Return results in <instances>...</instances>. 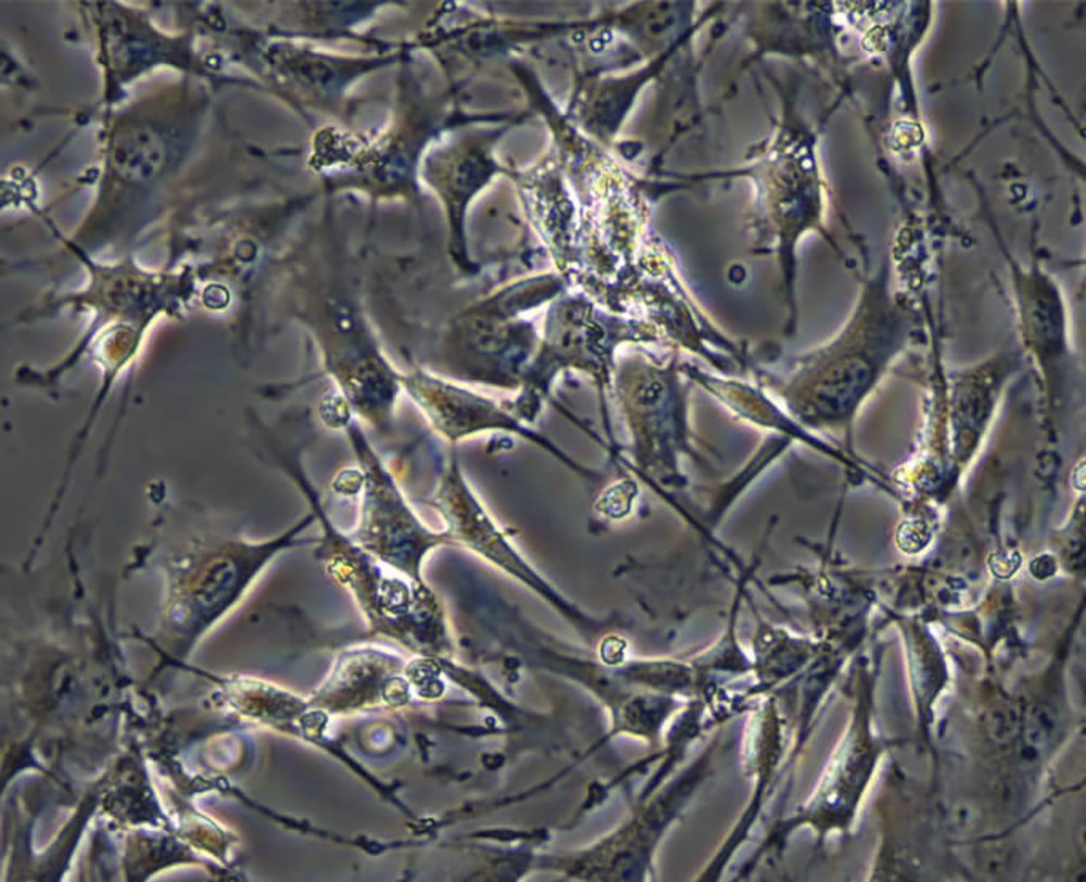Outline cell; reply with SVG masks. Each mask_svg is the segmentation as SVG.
Masks as SVG:
<instances>
[{
    "label": "cell",
    "instance_id": "6da1fadb",
    "mask_svg": "<svg viewBox=\"0 0 1086 882\" xmlns=\"http://www.w3.org/2000/svg\"><path fill=\"white\" fill-rule=\"evenodd\" d=\"M292 475L321 526L314 556L324 571L350 592L371 627L402 639L413 634L434 615L422 580L396 570L338 531L307 477L299 471Z\"/></svg>",
    "mask_w": 1086,
    "mask_h": 882
},
{
    "label": "cell",
    "instance_id": "3957f363",
    "mask_svg": "<svg viewBox=\"0 0 1086 882\" xmlns=\"http://www.w3.org/2000/svg\"><path fill=\"white\" fill-rule=\"evenodd\" d=\"M164 162V143L160 136L149 128L127 129L115 141L113 164L127 179H150L160 173Z\"/></svg>",
    "mask_w": 1086,
    "mask_h": 882
},
{
    "label": "cell",
    "instance_id": "7a4b0ae2",
    "mask_svg": "<svg viewBox=\"0 0 1086 882\" xmlns=\"http://www.w3.org/2000/svg\"><path fill=\"white\" fill-rule=\"evenodd\" d=\"M362 504L353 540L396 570L421 580L434 537L419 522L395 479L375 462L362 467Z\"/></svg>",
    "mask_w": 1086,
    "mask_h": 882
}]
</instances>
